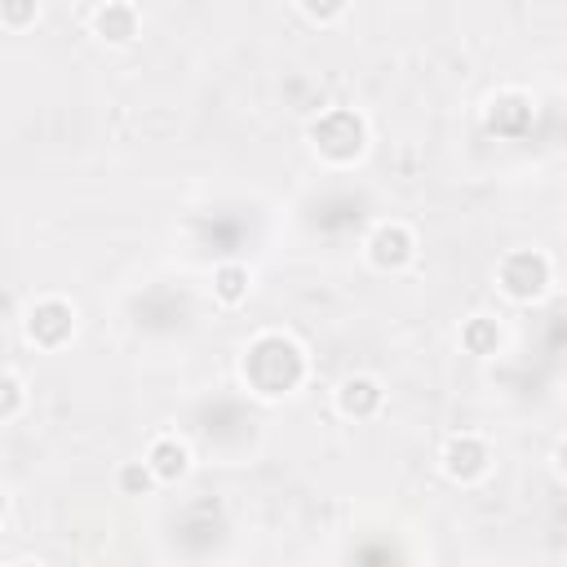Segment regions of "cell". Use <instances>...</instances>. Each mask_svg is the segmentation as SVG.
I'll return each mask as SVG.
<instances>
[{"label": "cell", "instance_id": "cell-11", "mask_svg": "<svg viewBox=\"0 0 567 567\" xmlns=\"http://www.w3.org/2000/svg\"><path fill=\"white\" fill-rule=\"evenodd\" d=\"M155 488V475H151V466L146 461H129V466H120V492L124 497H146Z\"/></svg>", "mask_w": 567, "mask_h": 567}, {"label": "cell", "instance_id": "cell-5", "mask_svg": "<svg viewBox=\"0 0 567 567\" xmlns=\"http://www.w3.org/2000/svg\"><path fill=\"white\" fill-rule=\"evenodd\" d=\"M413 231L408 227H400V222H391V227H382L372 240H368V258L382 266V271H395V266H404L408 258H413Z\"/></svg>", "mask_w": 567, "mask_h": 567}, {"label": "cell", "instance_id": "cell-4", "mask_svg": "<svg viewBox=\"0 0 567 567\" xmlns=\"http://www.w3.org/2000/svg\"><path fill=\"white\" fill-rule=\"evenodd\" d=\"M72 328H76V315H72V306L58 302V297L41 302V306L32 310V319H28V332H32L36 346H63V341L72 337Z\"/></svg>", "mask_w": 567, "mask_h": 567}, {"label": "cell", "instance_id": "cell-7", "mask_svg": "<svg viewBox=\"0 0 567 567\" xmlns=\"http://www.w3.org/2000/svg\"><path fill=\"white\" fill-rule=\"evenodd\" d=\"M98 36L111 41V45H129L138 36V14H133V0H107L94 19Z\"/></svg>", "mask_w": 567, "mask_h": 567}, {"label": "cell", "instance_id": "cell-14", "mask_svg": "<svg viewBox=\"0 0 567 567\" xmlns=\"http://www.w3.org/2000/svg\"><path fill=\"white\" fill-rule=\"evenodd\" d=\"M302 10H306L315 23H332V19L346 10V0H302Z\"/></svg>", "mask_w": 567, "mask_h": 567}, {"label": "cell", "instance_id": "cell-1", "mask_svg": "<svg viewBox=\"0 0 567 567\" xmlns=\"http://www.w3.org/2000/svg\"><path fill=\"white\" fill-rule=\"evenodd\" d=\"M315 146L332 160H350L359 155L363 146V120L355 111H328L319 124H315Z\"/></svg>", "mask_w": 567, "mask_h": 567}, {"label": "cell", "instance_id": "cell-13", "mask_svg": "<svg viewBox=\"0 0 567 567\" xmlns=\"http://www.w3.org/2000/svg\"><path fill=\"white\" fill-rule=\"evenodd\" d=\"M23 408V382L10 372H0V417H14Z\"/></svg>", "mask_w": 567, "mask_h": 567}, {"label": "cell", "instance_id": "cell-10", "mask_svg": "<svg viewBox=\"0 0 567 567\" xmlns=\"http://www.w3.org/2000/svg\"><path fill=\"white\" fill-rule=\"evenodd\" d=\"M214 293H218V302L240 306V302L249 297V271H244L240 262H227V266L214 275Z\"/></svg>", "mask_w": 567, "mask_h": 567}, {"label": "cell", "instance_id": "cell-8", "mask_svg": "<svg viewBox=\"0 0 567 567\" xmlns=\"http://www.w3.org/2000/svg\"><path fill=\"white\" fill-rule=\"evenodd\" d=\"M146 466L155 475V483H177L186 470H192V452H186L177 439H155L146 452Z\"/></svg>", "mask_w": 567, "mask_h": 567}, {"label": "cell", "instance_id": "cell-2", "mask_svg": "<svg viewBox=\"0 0 567 567\" xmlns=\"http://www.w3.org/2000/svg\"><path fill=\"white\" fill-rule=\"evenodd\" d=\"M545 284H549V262L541 253H510L501 262V288L514 302H532Z\"/></svg>", "mask_w": 567, "mask_h": 567}, {"label": "cell", "instance_id": "cell-6", "mask_svg": "<svg viewBox=\"0 0 567 567\" xmlns=\"http://www.w3.org/2000/svg\"><path fill=\"white\" fill-rule=\"evenodd\" d=\"M382 386L372 382V377H350V382H341L337 391V408L341 417H372L377 408H382Z\"/></svg>", "mask_w": 567, "mask_h": 567}, {"label": "cell", "instance_id": "cell-9", "mask_svg": "<svg viewBox=\"0 0 567 567\" xmlns=\"http://www.w3.org/2000/svg\"><path fill=\"white\" fill-rule=\"evenodd\" d=\"M461 346L470 355H497L501 350V324L488 319V315H475L466 328H461Z\"/></svg>", "mask_w": 567, "mask_h": 567}, {"label": "cell", "instance_id": "cell-3", "mask_svg": "<svg viewBox=\"0 0 567 567\" xmlns=\"http://www.w3.org/2000/svg\"><path fill=\"white\" fill-rule=\"evenodd\" d=\"M488 470V444L479 435H452L444 448V475L457 483H475Z\"/></svg>", "mask_w": 567, "mask_h": 567}, {"label": "cell", "instance_id": "cell-15", "mask_svg": "<svg viewBox=\"0 0 567 567\" xmlns=\"http://www.w3.org/2000/svg\"><path fill=\"white\" fill-rule=\"evenodd\" d=\"M0 514H6V492H0Z\"/></svg>", "mask_w": 567, "mask_h": 567}, {"label": "cell", "instance_id": "cell-12", "mask_svg": "<svg viewBox=\"0 0 567 567\" xmlns=\"http://www.w3.org/2000/svg\"><path fill=\"white\" fill-rule=\"evenodd\" d=\"M36 14H41V0H0V23L14 28V32L36 23Z\"/></svg>", "mask_w": 567, "mask_h": 567}]
</instances>
